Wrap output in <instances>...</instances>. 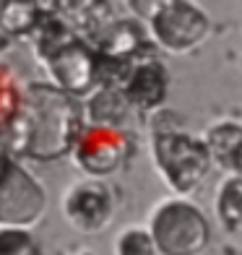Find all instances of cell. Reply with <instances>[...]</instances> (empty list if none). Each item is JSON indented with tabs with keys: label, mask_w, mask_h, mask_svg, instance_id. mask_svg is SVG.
Masks as SVG:
<instances>
[{
	"label": "cell",
	"mask_w": 242,
	"mask_h": 255,
	"mask_svg": "<svg viewBox=\"0 0 242 255\" xmlns=\"http://www.w3.org/2000/svg\"><path fill=\"white\" fill-rule=\"evenodd\" d=\"M219 214L227 227H242V180H227L219 193Z\"/></svg>",
	"instance_id": "cell-3"
},
{
	"label": "cell",
	"mask_w": 242,
	"mask_h": 255,
	"mask_svg": "<svg viewBox=\"0 0 242 255\" xmlns=\"http://www.w3.org/2000/svg\"><path fill=\"white\" fill-rule=\"evenodd\" d=\"M16 104H18L16 84H13V78H10V73L0 65V125L8 123V118L16 110Z\"/></svg>",
	"instance_id": "cell-4"
},
{
	"label": "cell",
	"mask_w": 242,
	"mask_h": 255,
	"mask_svg": "<svg viewBox=\"0 0 242 255\" xmlns=\"http://www.w3.org/2000/svg\"><path fill=\"white\" fill-rule=\"evenodd\" d=\"M128 156V135L112 125L89 128L76 143V161L91 175H110Z\"/></svg>",
	"instance_id": "cell-1"
},
{
	"label": "cell",
	"mask_w": 242,
	"mask_h": 255,
	"mask_svg": "<svg viewBox=\"0 0 242 255\" xmlns=\"http://www.w3.org/2000/svg\"><path fill=\"white\" fill-rule=\"evenodd\" d=\"M159 167L164 172V177L172 180L177 190H188V188H195V182L190 180L188 169L182 161H209V154H203L198 146L193 143V138H185V135H164L159 143Z\"/></svg>",
	"instance_id": "cell-2"
}]
</instances>
